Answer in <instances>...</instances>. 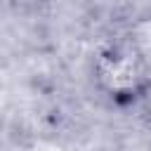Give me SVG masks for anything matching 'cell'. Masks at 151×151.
<instances>
[{"label": "cell", "instance_id": "1", "mask_svg": "<svg viewBox=\"0 0 151 151\" xmlns=\"http://www.w3.org/2000/svg\"><path fill=\"white\" fill-rule=\"evenodd\" d=\"M94 85L118 104L144 97L151 87V66L146 54L132 40H113L104 45L92 61Z\"/></svg>", "mask_w": 151, "mask_h": 151}]
</instances>
